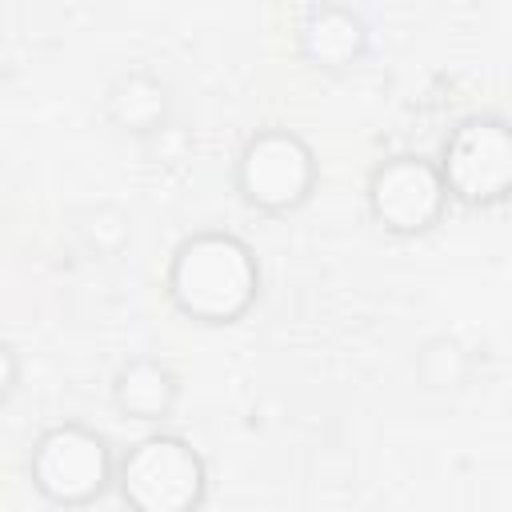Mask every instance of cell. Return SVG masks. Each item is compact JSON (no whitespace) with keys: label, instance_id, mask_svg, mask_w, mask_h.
I'll return each mask as SVG.
<instances>
[{"label":"cell","instance_id":"obj_1","mask_svg":"<svg viewBox=\"0 0 512 512\" xmlns=\"http://www.w3.org/2000/svg\"><path fill=\"white\" fill-rule=\"evenodd\" d=\"M164 292L192 324H236L260 300V260L236 232L204 228L172 248Z\"/></svg>","mask_w":512,"mask_h":512},{"label":"cell","instance_id":"obj_10","mask_svg":"<svg viewBox=\"0 0 512 512\" xmlns=\"http://www.w3.org/2000/svg\"><path fill=\"white\" fill-rule=\"evenodd\" d=\"M416 380L428 392H456L472 380V352L456 336H428L416 352Z\"/></svg>","mask_w":512,"mask_h":512},{"label":"cell","instance_id":"obj_5","mask_svg":"<svg viewBox=\"0 0 512 512\" xmlns=\"http://www.w3.org/2000/svg\"><path fill=\"white\" fill-rule=\"evenodd\" d=\"M440 176L448 196L468 208L512 200V120L476 112L464 116L440 144Z\"/></svg>","mask_w":512,"mask_h":512},{"label":"cell","instance_id":"obj_7","mask_svg":"<svg viewBox=\"0 0 512 512\" xmlns=\"http://www.w3.org/2000/svg\"><path fill=\"white\" fill-rule=\"evenodd\" d=\"M368 20L348 4H308L296 28L300 56L320 72H344L368 56Z\"/></svg>","mask_w":512,"mask_h":512},{"label":"cell","instance_id":"obj_6","mask_svg":"<svg viewBox=\"0 0 512 512\" xmlns=\"http://www.w3.org/2000/svg\"><path fill=\"white\" fill-rule=\"evenodd\" d=\"M368 212L372 220L392 236H424L444 220L448 208V184L440 176V164L416 152H400L380 160L368 172Z\"/></svg>","mask_w":512,"mask_h":512},{"label":"cell","instance_id":"obj_9","mask_svg":"<svg viewBox=\"0 0 512 512\" xmlns=\"http://www.w3.org/2000/svg\"><path fill=\"white\" fill-rule=\"evenodd\" d=\"M176 400H180V380L156 356H132L112 376V404L128 420L160 424L172 416Z\"/></svg>","mask_w":512,"mask_h":512},{"label":"cell","instance_id":"obj_3","mask_svg":"<svg viewBox=\"0 0 512 512\" xmlns=\"http://www.w3.org/2000/svg\"><path fill=\"white\" fill-rule=\"evenodd\" d=\"M28 480L48 504L88 508L108 488H116V456L96 428L80 420H64L32 440Z\"/></svg>","mask_w":512,"mask_h":512},{"label":"cell","instance_id":"obj_11","mask_svg":"<svg viewBox=\"0 0 512 512\" xmlns=\"http://www.w3.org/2000/svg\"><path fill=\"white\" fill-rule=\"evenodd\" d=\"M0 364H4V400H12V392L20 388V360H16L12 344L0 348Z\"/></svg>","mask_w":512,"mask_h":512},{"label":"cell","instance_id":"obj_4","mask_svg":"<svg viewBox=\"0 0 512 512\" xmlns=\"http://www.w3.org/2000/svg\"><path fill=\"white\" fill-rule=\"evenodd\" d=\"M236 192L244 204L284 216L296 212L320 180V164L312 144L292 128H260L236 152Z\"/></svg>","mask_w":512,"mask_h":512},{"label":"cell","instance_id":"obj_8","mask_svg":"<svg viewBox=\"0 0 512 512\" xmlns=\"http://www.w3.org/2000/svg\"><path fill=\"white\" fill-rule=\"evenodd\" d=\"M172 116V88L148 72L128 68L104 92V120L124 136H156Z\"/></svg>","mask_w":512,"mask_h":512},{"label":"cell","instance_id":"obj_2","mask_svg":"<svg viewBox=\"0 0 512 512\" xmlns=\"http://www.w3.org/2000/svg\"><path fill=\"white\" fill-rule=\"evenodd\" d=\"M116 492L128 512H200L208 464L184 436L148 432L116 456Z\"/></svg>","mask_w":512,"mask_h":512}]
</instances>
